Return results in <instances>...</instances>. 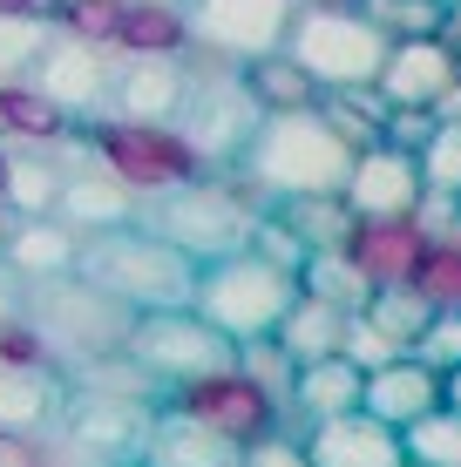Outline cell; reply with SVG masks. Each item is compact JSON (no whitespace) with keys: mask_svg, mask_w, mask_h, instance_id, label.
<instances>
[{"mask_svg":"<svg viewBox=\"0 0 461 467\" xmlns=\"http://www.w3.org/2000/svg\"><path fill=\"white\" fill-rule=\"evenodd\" d=\"M353 163H360V150L326 122V109H285V116H265L258 122V136H251L237 176H245V183L278 211V203L346 197Z\"/></svg>","mask_w":461,"mask_h":467,"instance_id":"cell-1","label":"cell"},{"mask_svg":"<svg viewBox=\"0 0 461 467\" xmlns=\"http://www.w3.org/2000/svg\"><path fill=\"white\" fill-rule=\"evenodd\" d=\"M197 271L177 244H163L156 231L142 223H122V231H102V237H82V265L75 278H89L95 292H109L122 312L150 318V312H183L197 298Z\"/></svg>","mask_w":461,"mask_h":467,"instance_id":"cell-2","label":"cell"},{"mask_svg":"<svg viewBox=\"0 0 461 467\" xmlns=\"http://www.w3.org/2000/svg\"><path fill=\"white\" fill-rule=\"evenodd\" d=\"M265 211H272V203H265L237 170H211L204 183H190V190H177V197L150 203L136 223H142V231H156L163 244H177L190 265H217V257H237V251L258 244Z\"/></svg>","mask_w":461,"mask_h":467,"instance_id":"cell-3","label":"cell"},{"mask_svg":"<svg viewBox=\"0 0 461 467\" xmlns=\"http://www.w3.org/2000/svg\"><path fill=\"white\" fill-rule=\"evenodd\" d=\"M299 292H306L299 271L272 265L265 251H237V257H217V265L197 271V298H190V312L245 352L258 339H278V326H285V312L299 305Z\"/></svg>","mask_w":461,"mask_h":467,"instance_id":"cell-4","label":"cell"},{"mask_svg":"<svg viewBox=\"0 0 461 467\" xmlns=\"http://www.w3.org/2000/svg\"><path fill=\"white\" fill-rule=\"evenodd\" d=\"M82 150H89L95 170H109L122 190H130L142 211L211 176V163L190 150V136L177 122H116V116H95L82 129Z\"/></svg>","mask_w":461,"mask_h":467,"instance_id":"cell-5","label":"cell"},{"mask_svg":"<svg viewBox=\"0 0 461 467\" xmlns=\"http://www.w3.org/2000/svg\"><path fill=\"white\" fill-rule=\"evenodd\" d=\"M21 318L55 346L61 366L89 373L102 359H122L130 352V332H136V312H122L109 292H95L89 278H47V285H27V305Z\"/></svg>","mask_w":461,"mask_h":467,"instance_id":"cell-6","label":"cell"},{"mask_svg":"<svg viewBox=\"0 0 461 467\" xmlns=\"http://www.w3.org/2000/svg\"><path fill=\"white\" fill-rule=\"evenodd\" d=\"M285 55L312 75L320 95H353V88H380L393 41L360 14V0H346V7H299Z\"/></svg>","mask_w":461,"mask_h":467,"instance_id":"cell-7","label":"cell"},{"mask_svg":"<svg viewBox=\"0 0 461 467\" xmlns=\"http://www.w3.org/2000/svg\"><path fill=\"white\" fill-rule=\"evenodd\" d=\"M265 122V102L251 95V75L245 68H225V61H204L190 55V102L177 129L190 136V150L204 156L211 170H237Z\"/></svg>","mask_w":461,"mask_h":467,"instance_id":"cell-8","label":"cell"},{"mask_svg":"<svg viewBox=\"0 0 461 467\" xmlns=\"http://www.w3.org/2000/svg\"><path fill=\"white\" fill-rule=\"evenodd\" d=\"M190 21V55L225 61V68H258L285 55L299 7L292 0H183Z\"/></svg>","mask_w":461,"mask_h":467,"instance_id":"cell-9","label":"cell"},{"mask_svg":"<svg viewBox=\"0 0 461 467\" xmlns=\"http://www.w3.org/2000/svg\"><path fill=\"white\" fill-rule=\"evenodd\" d=\"M170 407H177L183 420L211 427L217 441H231L237 454L292 427L285 400H272V393H265L258 379L245 373V366H225V373H211V379H190V386H177V393H170Z\"/></svg>","mask_w":461,"mask_h":467,"instance_id":"cell-10","label":"cell"},{"mask_svg":"<svg viewBox=\"0 0 461 467\" xmlns=\"http://www.w3.org/2000/svg\"><path fill=\"white\" fill-rule=\"evenodd\" d=\"M130 359L150 373L163 393H177V386L190 379H211V373H225V366H237V346L225 339V332H211L197 312H150V318H136V332H130Z\"/></svg>","mask_w":461,"mask_h":467,"instance_id":"cell-11","label":"cell"},{"mask_svg":"<svg viewBox=\"0 0 461 467\" xmlns=\"http://www.w3.org/2000/svg\"><path fill=\"white\" fill-rule=\"evenodd\" d=\"M27 88L47 95L61 116H75L89 129L95 116H109L116 55H102V47H89V41H75V35H61V27H55V41H47V55H41V68H35V82H27Z\"/></svg>","mask_w":461,"mask_h":467,"instance_id":"cell-12","label":"cell"},{"mask_svg":"<svg viewBox=\"0 0 461 467\" xmlns=\"http://www.w3.org/2000/svg\"><path fill=\"white\" fill-rule=\"evenodd\" d=\"M346 257H353L360 278L373 285V298L401 292V285H414V271L427 257V231H421V217H353Z\"/></svg>","mask_w":461,"mask_h":467,"instance_id":"cell-13","label":"cell"},{"mask_svg":"<svg viewBox=\"0 0 461 467\" xmlns=\"http://www.w3.org/2000/svg\"><path fill=\"white\" fill-rule=\"evenodd\" d=\"M183 102H190V55L116 61V88H109V116L116 122H177Z\"/></svg>","mask_w":461,"mask_h":467,"instance_id":"cell-14","label":"cell"},{"mask_svg":"<svg viewBox=\"0 0 461 467\" xmlns=\"http://www.w3.org/2000/svg\"><path fill=\"white\" fill-rule=\"evenodd\" d=\"M427 197L421 183V156L393 150V142H380L353 163V183H346V211L353 217H414Z\"/></svg>","mask_w":461,"mask_h":467,"instance_id":"cell-15","label":"cell"},{"mask_svg":"<svg viewBox=\"0 0 461 467\" xmlns=\"http://www.w3.org/2000/svg\"><path fill=\"white\" fill-rule=\"evenodd\" d=\"M435 407H448V379L435 373L427 359H393V366H380V373L367 379V413L380 427H393V433H407V427H421Z\"/></svg>","mask_w":461,"mask_h":467,"instance_id":"cell-16","label":"cell"},{"mask_svg":"<svg viewBox=\"0 0 461 467\" xmlns=\"http://www.w3.org/2000/svg\"><path fill=\"white\" fill-rule=\"evenodd\" d=\"M455 82H461V61L448 55V41H393L380 95H387V109H435Z\"/></svg>","mask_w":461,"mask_h":467,"instance_id":"cell-17","label":"cell"},{"mask_svg":"<svg viewBox=\"0 0 461 467\" xmlns=\"http://www.w3.org/2000/svg\"><path fill=\"white\" fill-rule=\"evenodd\" d=\"M306 454L312 467H407V441L373 413H346V420L306 427Z\"/></svg>","mask_w":461,"mask_h":467,"instance_id":"cell-18","label":"cell"},{"mask_svg":"<svg viewBox=\"0 0 461 467\" xmlns=\"http://www.w3.org/2000/svg\"><path fill=\"white\" fill-rule=\"evenodd\" d=\"M55 217L68 223L75 237H102V231H122V223H136L142 203H136L109 170H95L89 156H82V163H75V176H68V190H61V211H55Z\"/></svg>","mask_w":461,"mask_h":467,"instance_id":"cell-19","label":"cell"},{"mask_svg":"<svg viewBox=\"0 0 461 467\" xmlns=\"http://www.w3.org/2000/svg\"><path fill=\"white\" fill-rule=\"evenodd\" d=\"M0 265H7L21 285L75 278V265H82V237H75L61 217H21V223H14V237H7V257H0Z\"/></svg>","mask_w":461,"mask_h":467,"instance_id":"cell-20","label":"cell"},{"mask_svg":"<svg viewBox=\"0 0 461 467\" xmlns=\"http://www.w3.org/2000/svg\"><path fill=\"white\" fill-rule=\"evenodd\" d=\"M346 413H367V373L353 359H320V366H299V386H292V420L306 427H326V420H346Z\"/></svg>","mask_w":461,"mask_h":467,"instance_id":"cell-21","label":"cell"},{"mask_svg":"<svg viewBox=\"0 0 461 467\" xmlns=\"http://www.w3.org/2000/svg\"><path fill=\"white\" fill-rule=\"evenodd\" d=\"M136 467H245V454H237L231 441H217L211 427L183 420L177 407H163L150 420V441H142Z\"/></svg>","mask_w":461,"mask_h":467,"instance_id":"cell-22","label":"cell"},{"mask_svg":"<svg viewBox=\"0 0 461 467\" xmlns=\"http://www.w3.org/2000/svg\"><path fill=\"white\" fill-rule=\"evenodd\" d=\"M346 332H353L346 312H332L326 298L299 292V305L285 312V326H278V346L292 352V366H320V359H340V352H346Z\"/></svg>","mask_w":461,"mask_h":467,"instance_id":"cell-23","label":"cell"},{"mask_svg":"<svg viewBox=\"0 0 461 467\" xmlns=\"http://www.w3.org/2000/svg\"><path fill=\"white\" fill-rule=\"evenodd\" d=\"M299 285H306L312 298H326L332 312H346V318H360L373 305V285L360 278V265L346 251H312L306 257V271H299Z\"/></svg>","mask_w":461,"mask_h":467,"instance_id":"cell-24","label":"cell"},{"mask_svg":"<svg viewBox=\"0 0 461 467\" xmlns=\"http://www.w3.org/2000/svg\"><path fill=\"white\" fill-rule=\"evenodd\" d=\"M55 407V373H0V433H41Z\"/></svg>","mask_w":461,"mask_h":467,"instance_id":"cell-25","label":"cell"},{"mask_svg":"<svg viewBox=\"0 0 461 467\" xmlns=\"http://www.w3.org/2000/svg\"><path fill=\"white\" fill-rule=\"evenodd\" d=\"M320 109H326V122L340 129V136L353 142L360 156H367V150H380V142H387V116H393V109H387V95H380V88H353V95H326Z\"/></svg>","mask_w":461,"mask_h":467,"instance_id":"cell-26","label":"cell"},{"mask_svg":"<svg viewBox=\"0 0 461 467\" xmlns=\"http://www.w3.org/2000/svg\"><path fill=\"white\" fill-rule=\"evenodd\" d=\"M251 75V95L265 102V116H285V109H320L326 95L312 88V75L299 68L292 55H272V61H258V68H245Z\"/></svg>","mask_w":461,"mask_h":467,"instance_id":"cell-27","label":"cell"},{"mask_svg":"<svg viewBox=\"0 0 461 467\" xmlns=\"http://www.w3.org/2000/svg\"><path fill=\"white\" fill-rule=\"evenodd\" d=\"M47 41H55V21H21V14H0V88L35 82Z\"/></svg>","mask_w":461,"mask_h":467,"instance_id":"cell-28","label":"cell"},{"mask_svg":"<svg viewBox=\"0 0 461 467\" xmlns=\"http://www.w3.org/2000/svg\"><path fill=\"white\" fill-rule=\"evenodd\" d=\"M360 14H367L387 41H441L448 0H360Z\"/></svg>","mask_w":461,"mask_h":467,"instance_id":"cell-29","label":"cell"},{"mask_svg":"<svg viewBox=\"0 0 461 467\" xmlns=\"http://www.w3.org/2000/svg\"><path fill=\"white\" fill-rule=\"evenodd\" d=\"M414 292L435 305V312H461V231H448V237L427 244L421 271H414Z\"/></svg>","mask_w":461,"mask_h":467,"instance_id":"cell-30","label":"cell"},{"mask_svg":"<svg viewBox=\"0 0 461 467\" xmlns=\"http://www.w3.org/2000/svg\"><path fill=\"white\" fill-rule=\"evenodd\" d=\"M367 318H373L380 332H387L393 346H407V352H414V346L427 339V326H435V305H427V298L414 292V285H401V292H380V298L367 305Z\"/></svg>","mask_w":461,"mask_h":467,"instance_id":"cell-31","label":"cell"},{"mask_svg":"<svg viewBox=\"0 0 461 467\" xmlns=\"http://www.w3.org/2000/svg\"><path fill=\"white\" fill-rule=\"evenodd\" d=\"M401 441H407V467H461V413L435 407L421 427H407Z\"/></svg>","mask_w":461,"mask_h":467,"instance_id":"cell-32","label":"cell"},{"mask_svg":"<svg viewBox=\"0 0 461 467\" xmlns=\"http://www.w3.org/2000/svg\"><path fill=\"white\" fill-rule=\"evenodd\" d=\"M421 183L427 197H455L461 203V122H441L421 150Z\"/></svg>","mask_w":461,"mask_h":467,"instance_id":"cell-33","label":"cell"},{"mask_svg":"<svg viewBox=\"0 0 461 467\" xmlns=\"http://www.w3.org/2000/svg\"><path fill=\"white\" fill-rule=\"evenodd\" d=\"M0 373H61V359L27 318H0Z\"/></svg>","mask_w":461,"mask_h":467,"instance_id":"cell-34","label":"cell"},{"mask_svg":"<svg viewBox=\"0 0 461 467\" xmlns=\"http://www.w3.org/2000/svg\"><path fill=\"white\" fill-rule=\"evenodd\" d=\"M237 366H245V373L258 379L272 400H285V413H292V386H299V366H292V352H285L278 339H258V346H245V352H237Z\"/></svg>","mask_w":461,"mask_h":467,"instance_id":"cell-35","label":"cell"},{"mask_svg":"<svg viewBox=\"0 0 461 467\" xmlns=\"http://www.w3.org/2000/svg\"><path fill=\"white\" fill-rule=\"evenodd\" d=\"M346 359H353V366H360V373H367V379H373V373H380V366H393V359H407V346H393V339H387V332H380V326H373V318H367V312H360V318H353V332H346Z\"/></svg>","mask_w":461,"mask_h":467,"instance_id":"cell-36","label":"cell"},{"mask_svg":"<svg viewBox=\"0 0 461 467\" xmlns=\"http://www.w3.org/2000/svg\"><path fill=\"white\" fill-rule=\"evenodd\" d=\"M414 359H427L441 379L461 373V312H435V326H427V339L414 346Z\"/></svg>","mask_w":461,"mask_h":467,"instance_id":"cell-37","label":"cell"},{"mask_svg":"<svg viewBox=\"0 0 461 467\" xmlns=\"http://www.w3.org/2000/svg\"><path fill=\"white\" fill-rule=\"evenodd\" d=\"M245 467H312L306 454V433H272V441H258V447H245Z\"/></svg>","mask_w":461,"mask_h":467,"instance_id":"cell-38","label":"cell"},{"mask_svg":"<svg viewBox=\"0 0 461 467\" xmlns=\"http://www.w3.org/2000/svg\"><path fill=\"white\" fill-rule=\"evenodd\" d=\"M0 467H55L41 433H0Z\"/></svg>","mask_w":461,"mask_h":467,"instance_id":"cell-39","label":"cell"},{"mask_svg":"<svg viewBox=\"0 0 461 467\" xmlns=\"http://www.w3.org/2000/svg\"><path fill=\"white\" fill-rule=\"evenodd\" d=\"M0 14H21V21H61V0H0Z\"/></svg>","mask_w":461,"mask_h":467,"instance_id":"cell-40","label":"cell"},{"mask_svg":"<svg viewBox=\"0 0 461 467\" xmlns=\"http://www.w3.org/2000/svg\"><path fill=\"white\" fill-rule=\"evenodd\" d=\"M435 122H461V82H455V88L435 102Z\"/></svg>","mask_w":461,"mask_h":467,"instance_id":"cell-41","label":"cell"},{"mask_svg":"<svg viewBox=\"0 0 461 467\" xmlns=\"http://www.w3.org/2000/svg\"><path fill=\"white\" fill-rule=\"evenodd\" d=\"M441 41H448V55L461 61V7H448V21H441Z\"/></svg>","mask_w":461,"mask_h":467,"instance_id":"cell-42","label":"cell"},{"mask_svg":"<svg viewBox=\"0 0 461 467\" xmlns=\"http://www.w3.org/2000/svg\"><path fill=\"white\" fill-rule=\"evenodd\" d=\"M7 183H14V150L0 142V203H7Z\"/></svg>","mask_w":461,"mask_h":467,"instance_id":"cell-43","label":"cell"},{"mask_svg":"<svg viewBox=\"0 0 461 467\" xmlns=\"http://www.w3.org/2000/svg\"><path fill=\"white\" fill-rule=\"evenodd\" d=\"M448 407L461 413V373H448Z\"/></svg>","mask_w":461,"mask_h":467,"instance_id":"cell-44","label":"cell"},{"mask_svg":"<svg viewBox=\"0 0 461 467\" xmlns=\"http://www.w3.org/2000/svg\"><path fill=\"white\" fill-rule=\"evenodd\" d=\"M292 7H346V0H292Z\"/></svg>","mask_w":461,"mask_h":467,"instance_id":"cell-45","label":"cell"},{"mask_svg":"<svg viewBox=\"0 0 461 467\" xmlns=\"http://www.w3.org/2000/svg\"><path fill=\"white\" fill-rule=\"evenodd\" d=\"M150 7H183V0H150Z\"/></svg>","mask_w":461,"mask_h":467,"instance_id":"cell-46","label":"cell"}]
</instances>
